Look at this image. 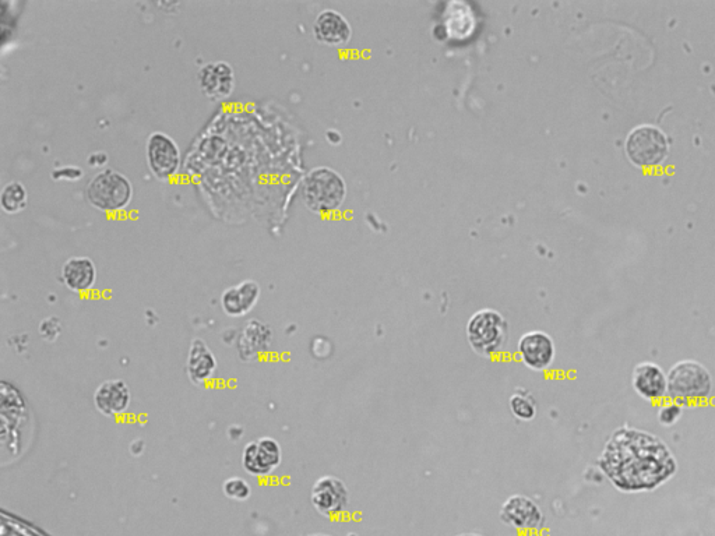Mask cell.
Here are the masks:
<instances>
[{"instance_id": "1", "label": "cell", "mask_w": 715, "mask_h": 536, "mask_svg": "<svg viewBox=\"0 0 715 536\" xmlns=\"http://www.w3.org/2000/svg\"><path fill=\"white\" fill-rule=\"evenodd\" d=\"M598 469L621 493L654 492L678 472V461L667 443L654 433L623 425L609 436Z\"/></svg>"}, {"instance_id": "2", "label": "cell", "mask_w": 715, "mask_h": 536, "mask_svg": "<svg viewBox=\"0 0 715 536\" xmlns=\"http://www.w3.org/2000/svg\"><path fill=\"white\" fill-rule=\"evenodd\" d=\"M667 376V398L678 402L682 407L704 404L713 396V376L703 363L683 359L668 370Z\"/></svg>"}, {"instance_id": "3", "label": "cell", "mask_w": 715, "mask_h": 536, "mask_svg": "<svg viewBox=\"0 0 715 536\" xmlns=\"http://www.w3.org/2000/svg\"><path fill=\"white\" fill-rule=\"evenodd\" d=\"M466 335L475 354L486 359L495 358L505 348L509 323L498 310H478L468 320Z\"/></svg>"}, {"instance_id": "4", "label": "cell", "mask_w": 715, "mask_h": 536, "mask_svg": "<svg viewBox=\"0 0 715 536\" xmlns=\"http://www.w3.org/2000/svg\"><path fill=\"white\" fill-rule=\"evenodd\" d=\"M347 188L343 176L327 167L312 169L302 183V199L313 213H331L344 203Z\"/></svg>"}, {"instance_id": "5", "label": "cell", "mask_w": 715, "mask_h": 536, "mask_svg": "<svg viewBox=\"0 0 715 536\" xmlns=\"http://www.w3.org/2000/svg\"><path fill=\"white\" fill-rule=\"evenodd\" d=\"M88 203L102 213L125 210L133 199V185L128 176L105 168L93 176L86 186Z\"/></svg>"}, {"instance_id": "6", "label": "cell", "mask_w": 715, "mask_h": 536, "mask_svg": "<svg viewBox=\"0 0 715 536\" xmlns=\"http://www.w3.org/2000/svg\"><path fill=\"white\" fill-rule=\"evenodd\" d=\"M625 150L629 160L636 167H658L668 155L667 134L658 126L648 125V123L636 126L626 139Z\"/></svg>"}, {"instance_id": "7", "label": "cell", "mask_w": 715, "mask_h": 536, "mask_svg": "<svg viewBox=\"0 0 715 536\" xmlns=\"http://www.w3.org/2000/svg\"><path fill=\"white\" fill-rule=\"evenodd\" d=\"M311 502L320 516L336 518L343 516L350 504V492L343 479L333 475L320 476L313 483Z\"/></svg>"}, {"instance_id": "8", "label": "cell", "mask_w": 715, "mask_h": 536, "mask_svg": "<svg viewBox=\"0 0 715 536\" xmlns=\"http://www.w3.org/2000/svg\"><path fill=\"white\" fill-rule=\"evenodd\" d=\"M499 517L507 527L520 532H538L545 525L544 511L531 497L524 495L507 497Z\"/></svg>"}, {"instance_id": "9", "label": "cell", "mask_w": 715, "mask_h": 536, "mask_svg": "<svg viewBox=\"0 0 715 536\" xmlns=\"http://www.w3.org/2000/svg\"><path fill=\"white\" fill-rule=\"evenodd\" d=\"M517 356L533 372H547L556 359L554 338L541 330L528 331L517 342Z\"/></svg>"}, {"instance_id": "10", "label": "cell", "mask_w": 715, "mask_h": 536, "mask_svg": "<svg viewBox=\"0 0 715 536\" xmlns=\"http://www.w3.org/2000/svg\"><path fill=\"white\" fill-rule=\"evenodd\" d=\"M147 164L158 179H169L181 167V150L178 144L164 132H153L146 144Z\"/></svg>"}, {"instance_id": "11", "label": "cell", "mask_w": 715, "mask_h": 536, "mask_svg": "<svg viewBox=\"0 0 715 536\" xmlns=\"http://www.w3.org/2000/svg\"><path fill=\"white\" fill-rule=\"evenodd\" d=\"M283 461L280 443L271 437H260L246 444L242 451V467L249 475L264 478L273 474Z\"/></svg>"}, {"instance_id": "12", "label": "cell", "mask_w": 715, "mask_h": 536, "mask_svg": "<svg viewBox=\"0 0 715 536\" xmlns=\"http://www.w3.org/2000/svg\"><path fill=\"white\" fill-rule=\"evenodd\" d=\"M632 386L637 396L647 402H662L668 397L667 372L655 362H641L632 373Z\"/></svg>"}, {"instance_id": "13", "label": "cell", "mask_w": 715, "mask_h": 536, "mask_svg": "<svg viewBox=\"0 0 715 536\" xmlns=\"http://www.w3.org/2000/svg\"><path fill=\"white\" fill-rule=\"evenodd\" d=\"M197 81L204 95L214 101L230 97L237 86L234 69L224 61L209 62L200 67Z\"/></svg>"}, {"instance_id": "14", "label": "cell", "mask_w": 715, "mask_h": 536, "mask_svg": "<svg viewBox=\"0 0 715 536\" xmlns=\"http://www.w3.org/2000/svg\"><path fill=\"white\" fill-rule=\"evenodd\" d=\"M130 401H132V394L129 386L121 379L101 383L94 393L95 408L108 418L125 414L130 407Z\"/></svg>"}, {"instance_id": "15", "label": "cell", "mask_w": 715, "mask_h": 536, "mask_svg": "<svg viewBox=\"0 0 715 536\" xmlns=\"http://www.w3.org/2000/svg\"><path fill=\"white\" fill-rule=\"evenodd\" d=\"M260 285L256 281L246 280L225 289L221 295V308L225 315L243 317L255 308L260 299Z\"/></svg>"}, {"instance_id": "16", "label": "cell", "mask_w": 715, "mask_h": 536, "mask_svg": "<svg viewBox=\"0 0 715 536\" xmlns=\"http://www.w3.org/2000/svg\"><path fill=\"white\" fill-rule=\"evenodd\" d=\"M61 273L63 284L75 294L91 291L97 282V267L90 257H70L63 263Z\"/></svg>"}, {"instance_id": "17", "label": "cell", "mask_w": 715, "mask_h": 536, "mask_svg": "<svg viewBox=\"0 0 715 536\" xmlns=\"http://www.w3.org/2000/svg\"><path fill=\"white\" fill-rule=\"evenodd\" d=\"M217 370L216 355L202 338L192 341L189 348L188 361H186V373L190 382L196 386L210 382Z\"/></svg>"}, {"instance_id": "18", "label": "cell", "mask_w": 715, "mask_h": 536, "mask_svg": "<svg viewBox=\"0 0 715 536\" xmlns=\"http://www.w3.org/2000/svg\"><path fill=\"white\" fill-rule=\"evenodd\" d=\"M316 40L327 45L345 44L351 37V27L343 14L336 10H324L313 24Z\"/></svg>"}, {"instance_id": "19", "label": "cell", "mask_w": 715, "mask_h": 536, "mask_svg": "<svg viewBox=\"0 0 715 536\" xmlns=\"http://www.w3.org/2000/svg\"><path fill=\"white\" fill-rule=\"evenodd\" d=\"M273 331L260 320H250L238 341L239 355L243 361H253L270 348Z\"/></svg>"}, {"instance_id": "20", "label": "cell", "mask_w": 715, "mask_h": 536, "mask_svg": "<svg viewBox=\"0 0 715 536\" xmlns=\"http://www.w3.org/2000/svg\"><path fill=\"white\" fill-rule=\"evenodd\" d=\"M28 204V192L26 186L19 181L6 183L5 188L0 192V206L7 214H19Z\"/></svg>"}, {"instance_id": "21", "label": "cell", "mask_w": 715, "mask_h": 536, "mask_svg": "<svg viewBox=\"0 0 715 536\" xmlns=\"http://www.w3.org/2000/svg\"><path fill=\"white\" fill-rule=\"evenodd\" d=\"M509 408L514 418L530 422L537 416V401L526 389H517L509 398Z\"/></svg>"}, {"instance_id": "22", "label": "cell", "mask_w": 715, "mask_h": 536, "mask_svg": "<svg viewBox=\"0 0 715 536\" xmlns=\"http://www.w3.org/2000/svg\"><path fill=\"white\" fill-rule=\"evenodd\" d=\"M223 492L228 499L235 500V502H245L252 496V486L241 476H232V478H228L224 482Z\"/></svg>"}, {"instance_id": "23", "label": "cell", "mask_w": 715, "mask_h": 536, "mask_svg": "<svg viewBox=\"0 0 715 536\" xmlns=\"http://www.w3.org/2000/svg\"><path fill=\"white\" fill-rule=\"evenodd\" d=\"M683 416V407L678 402L667 400L662 401L657 411V419L664 428H671L676 425Z\"/></svg>"}, {"instance_id": "24", "label": "cell", "mask_w": 715, "mask_h": 536, "mask_svg": "<svg viewBox=\"0 0 715 536\" xmlns=\"http://www.w3.org/2000/svg\"><path fill=\"white\" fill-rule=\"evenodd\" d=\"M51 175L54 181L76 182L79 181V179L83 178L84 171L80 167L70 165V167H61L54 169Z\"/></svg>"}, {"instance_id": "25", "label": "cell", "mask_w": 715, "mask_h": 536, "mask_svg": "<svg viewBox=\"0 0 715 536\" xmlns=\"http://www.w3.org/2000/svg\"><path fill=\"white\" fill-rule=\"evenodd\" d=\"M40 331L42 338L45 340L54 341L58 338L59 333H61V323L55 317H49L41 323Z\"/></svg>"}, {"instance_id": "26", "label": "cell", "mask_w": 715, "mask_h": 536, "mask_svg": "<svg viewBox=\"0 0 715 536\" xmlns=\"http://www.w3.org/2000/svg\"><path fill=\"white\" fill-rule=\"evenodd\" d=\"M87 164L93 168H104L108 164V154L105 151H95L87 158Z\"/></svg>"}, {"instance_id": "27", "label": "cell", "mask_w": 715, "mask_h": 536, "mask_svg": "<svg viewBox=\"0 0 715 536\" xmlns=\"http://www.w3.org/2000/svg\"><path fill=\"white\" fill-rule=\"evenodd\" d=\"M308 536H331V535H327V534H312V535H308Z\"/></svg>"}, {"instance_id": "28", "label": "cell", "mask_w": 715, "mask_h": 536, "mask_svg": "<svg viewBox=\"0 0 715 536\" xmlns=\"http://www.w3.org/2000/svg\"><path fill=\"white\" fill-rule=\"evenodd\" d=\"M466 536H478V535H466Z\"/></svg>"}]
</instances>
